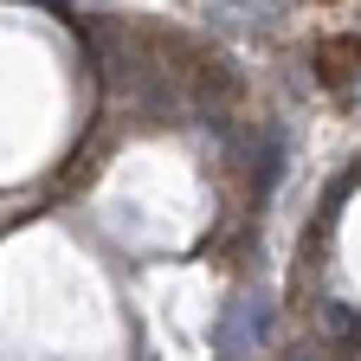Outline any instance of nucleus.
<instances>
[{
    "mask_svg": "<svg viewBox=\"0 0 361 361\" xmlns=\"http://www.w3.org/2000/svg\"><path fill=\"white\" fill-rule=\"evenodd\" d=\"M213 342H219L226 361H233V355H252L258 342H271V297H264V290H239V303L219 316Z\"/></svg>",
    "mask_w": 361,
    "mask_h": 361,
    "instance_id": "obj_1",
    "label": "nucleus"
},
{
    "mask_svg": "<svg viewBox=\"0 0 361 361\" xmlns=\"http://www.w3.org/2000/svg\"><path fill=\"white\" fill-rule=\"evenodd\" d=\"M316 71L329 90H361V39H329L316 52Z\"/></svg>",
    "mask_w": 361,
    "mask_h": 361,
    "instance_id": "obj_2",
    "label": "nucleus"
},
{
    "mask_svg": "<svg viewBox=\"0 0 361 361\" xmlns=\"http://www.w3.org/2000/svg\"><path fill=\"white\" fill-rule=\"evenodd\" d=\"M290 361H316V342H297V348H290Z\"/></svg>",
    "mask_w": 361,
    "mask_h": 361,
    "instance_id": "obj_3",
    "label": "nucleus"
}]
</instances>
